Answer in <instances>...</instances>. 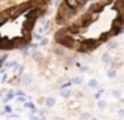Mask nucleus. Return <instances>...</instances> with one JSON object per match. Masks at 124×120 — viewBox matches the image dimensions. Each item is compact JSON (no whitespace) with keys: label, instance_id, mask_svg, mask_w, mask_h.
Listing matches in <instances>:
<instances>
[{"label":"nucleus","instance_id":"nucleus-1","mask_svg":"<svg viewBox=\"0 0 124 120\" xmlns=\"http://www.w3.org/2000/svg\"><path fill=\"white\" fill-rule=\"evenodd\" d=\"M104 7H106V3H102V1H100V3H95V4L91 5L90 9H88L87 12H90V13H96V15H98V13H100L103 9H104Z\"/></svg>","mask_w":124,"mask_h":120},{"label":"nucleus","instance_id":"nucleus-2","mask_svg":"<svg viewBox=\"0 0 124 120\" xmlns=\"http://www.w3.org/2000/svg\"><path fill=\"white\" fill-rule=\"evenodd\" d=\"M20 83L24 84V86H29L32 83V75L31 74H24L20 78Z\"/></svg>","mask_w":124,"mask_h":120},{"label":"nucleus","instance_id":"nucleus-3","mask_svg":"<svg viewBox=\"0 0 124 120\" xmlns=\"http://www.w3.org/2000/svg\"><path fill=\"white\" fill-rule=\"evenodd\" d=\"M102 61H103L104 63H110V62H112V55L108 53V52H106V53L102 54Z\"/></svg>","mask_w":124,"mask_h":120},{"label":"nucleus","instance_id":"nucleus-4","mask_svg":"<svg viewBox=\"0 0 124 120\" xmlns=\"http://www.w3.org/2000/svg\"><path fill=\"white\" fill-rule=\"evenodd\" d=\"M55 104V99L53 98V96H48V98L45 99V106L46 107H53Z\"/></svg>","mask_w":124,"mask_h":120},{"label":"nucleus","instance_id":"nucleus-5","mask_svg":"<svg viewBox=\"0 0 124 120\" xmlns=\"http://www.w3.org/2000/svg\"><path fill=\"white\" fill-rule=\"evenodd\" d=\"M107 77L110 78V79L116 78V70H115V69H110V70L107 71Z\"/></svg>","mask_w":124,"mask_h":120},{"label":"nucleus","instance_id":"nucleus-6","mask_svg":"<svg viewBox=\"0 0 124 120\" xmlns=\"http://www.w3.org/2000/svg\"><path fill=\"white\" fill-rule=\"evenodd\" d=\"M71 95V91L70 90H67V89H63V90H61V96L62 98H69V96Z\"/></svg>","mask_w":124,"mask_h":120},{"label":"nucleus","instance_id":"nucleus-7","mask_svg":"<svg viewBox=\"0 0 124 120\" xmlns=\"http://www.w3.org/2000/svg\"><path fill=\"white\" fill-rule=\"evenodd\" d=\"M81 118H82V120H87V119H91L93 116H91V113L88 112V111H83V112L81 113Z\"/></svg>","mask_w":124,"mask_h":120},{"label":"nucleus","instance_id":"nucleus-8","mask_svg":"<svg viewBox=\"0 0 124 120\" xmlns=\"http://www.w3.org/2000/svg\"><path fill=\"white\" fill-rule=\"evenodd\" d=\"M88 87H91V89H95V87H98V81L96 79H90L87 82Z\"/></svg>","mask_w":124,"mask_h":120},{"label":"nucleus","instance_id":"nucleus-9","mask_svg":"<svg viewBox=\"0 0 124 120\" xmlns=\"http://www.w3.org/2000/svg\"><path fill=\"white\" fill-rule=\"evenodd\" d=\"M108 106V103L106 100H99V103H98V107L100 108V110H106Z\"/></svg>","mask_w":124,"mask_h":120},{"label":"nucleus","instance_id":"nucleus-10","mask_svg":"<svg viewBox=\"0 0 124 120\" xmlns=\"http://www.w3.org/2000/svg\"><path fill=\"white\" fill-rule=\"evenodd\" d=\"M107 48L108 49H116L117 48V41H110L107 44Z\"/></svg>","mask_w":124,"mask_h":120},{"label":"nucleus","instance_id":"nucleus-11","mask_svg":"<svg viewBox=\"0 0 124 120\" xmlns=\"http://www.w3.org/2000/svg\"><path fill=\"white\" fill-rule=\"evenodd\" d=\"M49 44V38L48 37H45V38H41V41H40V45L41 46H46Z\"/></svg>","mask_w":124,"mask_h":120},{"label":"nucleus","instance_id":"nucleus-12","mask_svg":"<svg viewBox=\"0 0 124 120\" xmlns=\"http://www.w3.org/2000/svg\"><path fill=\"white\" fill-rule=\"evenodd\" d=\"M42 25H44L42 28H44V30H45V32L49 30V28H50V21H49V20H45V22H44Z\"/></svg>","mask_w":124,"mask_h":120},{"label":"nucleus","instance_id":"nucleus-13","mask_svg":"<svg viewBox=\"0 0 124 120\" xmlns=\"http://www.w3.org/2000/svg\"><path fill=\"white\" fill-rule=\"evenodd\" d=\"M112 95H114L115 98H120V95H122V92H120L119 90H114V91H112Z\"/></svg>","mask_w":124,"mask_h":120},{"label":"nucleus","instance_id":"nucleus-14","mask_svg":"<svg viewBox=\"0 0 124 120\" xmlns=\"http://www.w3.org/2000/svg\"><path fill=\"white\" fill-rule=\"evenodd\" d=\"M75 62V57H69L67 58V65H73Z\"/></svg>","mask_w":124,"mask_h":120},{"label":"nucleus","instance_id":"nucleus-15","mask_svg":"<svg viewBox=\"0 0 124 120\" xmlns=\"http://www.w3.org/2000/svg\"><path fill=\"white\" fill-rule=\"evenodd\" d=\"M73 83H75V84H81V83H82V79H81V78H74V79H73Z\"/></svg>","mask_w":124,"mask_h":120},{"label":"nucleus","instance_id":"nucleus-16","mask_svg":"<svg viewBox=\"0 0 124 120\" xmlns=\"http://www.w3.org/2000/svg\"><path fill=\"white\" fill-rule=\"evenodd\" d=\"M54 52H55L57 54H63V49H61V48H55Z\"/></svg>","mask_w":124,"mask_h":120},{"label":"nucleus","instance_id":"nucleus-17","mask_svg":"<svg viewBox=\"0 0 124 120\" xmlns=\"http://www.w3.org/2000/svg\"><path fill=\"white\" fill-rule=\"evenodd\" d=\"M33 37H34L36 40H40V41H41V38H42V34H40V33H34V34H33Z\"/></svg>","mask_w":124,"mask_h":120},{"label":"nucleus","instance_id":"nucleus-18","mask_svg":"<svg viewBox=\"0 0 124 120\" xmlns=\"http://www.w3.org/2000/svg\"><path fill=\"white\" fill-rule=\"evenodd\" d=\"M117 115H119V118H124V108H120Z\"/></svg>","mask_w":124,"mask_h":120},{"label":"nucleus","instance_id":"nucleus-19","mask_svg":"<svg viewBox=\"0 0 124 120\" xmlns=\"http://www.w3.org/2000/svg\"><path fill=\"white\" fill-rule=\"evenodd\" d=\"M12 98H13V94H8L7 99H12Z\"/></svg>","mask_w":124,"mask_h":120},{"label":"nucleus","instance_id":"nucleus-20","mask_svg":"<svg viewBox=\"0 0 124 120\" xmlns=\"http://www.w3.org/2000/svg\"><path fill=\"white\" fill-rule=\"evenodd\" d=\"M81 70H82V71H83V73H86V71H87V70H88V69H87V67H86V66H85V67H82V69H81Z\"/></svg>","mask_w":124,"mask_h":120},{"label":"nucleus","instance_id":"nucleus-21","mask_svg":"<svg viewBox=\"0 0 124 120\" xmlns=\"http://www.w3.org/2000/svg\"><path fill=\"white\" fill-rule=\"evenodd\" d=\"M78 1H79V3H81V4H82V5H83V4H85V3H86V1H87V0H78Z\"/></svg>","mask_w":124,"mask_h":120},{"label":"nucleus","instance_id":"nucleus-22","mask_svg":"<svg viewBox=\"0 0 124 120\" xmlns=\"http://www.w3.org/2000/svg\"><path fill=\"white\" fill-rule=\"evenodd\" d=\"M31 120H37V118H36V116H32V119Z\"/></svg>","mask_w":124,"mask_h":120},{"label":"nucleus","instance_id":"nucleus-23","mask_svg":"<svg viewBox=\"0 0 124 120\" xmlns=\"http://www.w3.org/2000/svg\"><path fill=\"white\" fill-rule=\"evenodd\" d=\"M0 66H1V61H0Z\"/></svg>","mask_w":124,"mask_h":120},{"label":"nucleus","instance_id":"nucleus-24","mask_svg":"<svg viewBox=\"0 0 124 120\" xmlns=\"http://www.w3.org/2000/svg\"><path fill=\"white\" fill-rule=\"evenodd\" d=\"M110 1H114V0H110Z\"/></svg>","mask_w":124,"mask_h":120}]
</instances>
